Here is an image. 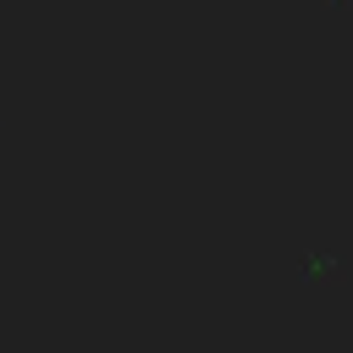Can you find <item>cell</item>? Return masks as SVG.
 Here are the masks:
<instances>
[{"instance_id":"6da1fadb","label":"cell","mask_w":353,"mask_h":353,"mask_svg":"<svg viewBox=\"0 0 353 353\" xmlns=\"http://www.w3.org/2000/svg\"><path fill=\"white\" fill-rule=\"evenodd\" d=\"M336 276V254H303V281H325Z\"/></svg>"}]
</instances>
